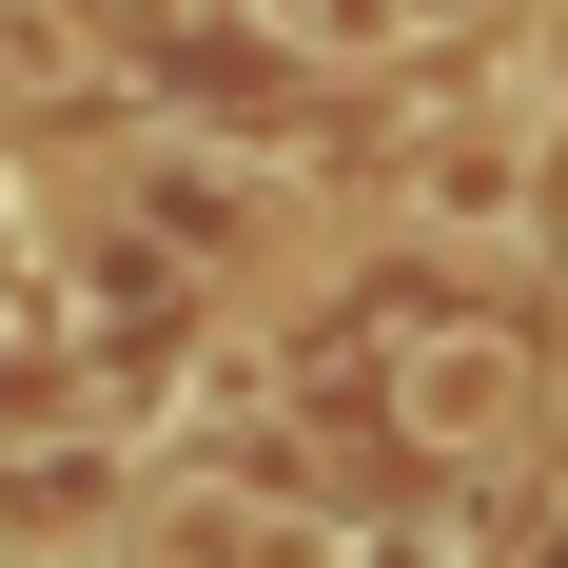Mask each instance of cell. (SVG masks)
<instances>
[{"mask_svg": "<svg viewBox=\"0 0 568 568\" xmlns=\"http://www.w3.org/2000/svg\"><path fill=\"white\" fill-rule=\"evenodd\" d=\"M393 432L432 470H490L529 432V334H490V314H432V334H393Z\"/></svg>", "mask_w": 568, "mask_h": 568, "instance_id": "cell-1", "label": "cell"}, {"mask_svg": "<svg viewBox=\"0 0 568 568\" xmlns=\"http://www.w3.org/2000/svg\"><path fill=\"white\" fill-rule=\"evenodd\" d=\"M138 568H334V529H314V510H255V490H176V510L138 529Z\"/></svg>", "mask_w": 568, "mask_h": 568, "instance_id": "cell-2", "label": "cell"}, {"mask_svg": "<svg viewBox=\"0 0 568 568\" xmlns=\"http://www.w3.org/2000/svg\"><path fill=\"white\" fill-rule=\"evenodd\" d=\"M412 196H432V216H529V118L510 99L432 118V138H412Z\"/></svg>", "mask_w": 568, "mask_h": 568, "instance_id": "cell-3", "label": "cell"}, {"mask_svg": "<svg viewBox=\"0 0 568 568\" xmlns=\"http://www.w3.org/2000/svg\"><path fill=\"white\" fill-rule=\"evenodd\" d=\"M470 20H510V0H393V40H470Z\"/></svg>", "mask_w": 568, "mask_h": 568, "instance_id": "cell-4", "label": "cell"}, {"mask_svg": "<svg viewBox=\"0 0 568 568\" xmlns=\"http://www.w3.org/2000/svg\"><path fill=\"white\" fill-rule=\"evenodd\" d=\"M59 20H99V40H158V20H176V0H59Z\"/></svg>", "mask_w": 568, "mask_h": 568, "instance_id": "cell-5", "label": "cell"}]
</instances>
